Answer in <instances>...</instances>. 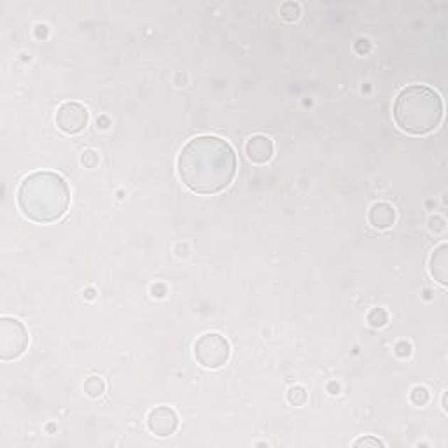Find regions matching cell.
<instances>
[{"label": "cell", "mask_w": 448, "mask_h": 448, "mask_svg": "<svg viewBox=\"0 0 448 448\" xmlns=\"http://www.w3.org/2000/svg\"><path fill=\"white\" fill-rule=\"evenodd\" d=\"M70 189L55 172H33L18 188V207L30 221L55 223L67 212Z\"/></svg>", "instance_id": "cell-2"}, {"label": "cell", "mask_w": 448, "mask_h": 448, "mask_svg": "<svg viewBox=\"0 0 448 448\" xmlns=\"http://www.w3.org/2000/svg\"><path fill=\"white\" fill-rule=\"evenodd\" d=\"M28 345V331L23 322L13 317H2L0 321V358L4 361L16 359Z\"/></svg>", "instance_id": "cell-5"}, {"label": "cell", "mask_w": 448, "mask_h": 448, "mask_svg": "<svg viewBox=\"0 0 448 448\" xmlns=\"http://www.w3.org/2000/svg\"><path fill=\"white\" fill-rule=\"evenodd\" d=\"M394 121L410 135H426L442 123L443 104L434 90L424 85H412L401 90L393 111Z\"/></svg>", "instance_id": "cell-3"}, {"label": "cell", "mask_w": 448, "mask_h": 448, "mask_svg": "<svg viewBox=\"0 0 448 448\" xmlns=\"http://www.w3.org/2000/svg\"><path fill=\"white\" fill-rule=\"evenodd\" d=\"M429 270H431V275L434 277V280H438L442 286H447L448 284V247L447 244H442L438 249L434 250V252H432Z\"/></svg>", "instance_id": "cell-10"}, {"label": "cell", "mask_w": 448, "mask_h": 448, "mask_svg": "<svg viewBox=\"0 0 448 448\" xmlns=\"http://www.w3.org/2000/svg\"><path fill=\"white\" fill-rule=\"evenodd\" d=\"M287 400H289V403L294 406L305 405L306 390L303 389V387H292L289 393H287Z\"/></svg>", "instance_id": "cell-12"}, {"label": "cell", "mask_w": 448, "mask_h": 448, "mask_svg": "<svg viewBox=\"0 0 448 448\" xmlns=\"http://www.w3.org/2000/svg\"><path fill=\"white\" fill-rule=\"evenodd\" d=\"M356 447H383V443L378 438H373V436H368V438H361L354 443Z\"/></svg>", "instance_id": "cell-16"}, {"label": "cell", "mask_w": 448, "mask_h": 448, "mask_svg": "<svg viewBox=\"0 0 448 448\" xmlns=\"http://www.w3.org/2000/svg\"><path fill=\"white\" fill-rule=\"evenodd\" d=\"M105 390V383L102 378L98 377H90L88 380L85 382V393L88 394L90 398H100Z\"/></svg>", "instance_id": "cell-11"}, {"label": "cell", "mask_w": 448, "mask_h": 448, "mask_svg": "<svg viewBox=\"0 0 448 448\" xmlns=\"http://www.w3.org/2000/svg\"><path fill=\"white\" fill-rule=\"evenodd\" d=\"M412 401L419 406L426 405L429 401L427 389H424V387H415V389H413V393H412Z\"/></svg>", "instance_id": "cell-14"}, {"label": "cell", "mask_w": 448, "mask_h": 448, "mask_svg": "<svg viewBox=\"0 0 448 448\" xmlns=\"http://www.w3.org/2000/svg\"><path fill=\"white\" fill-rule=\"evenodd\" d=\"M195 358L208 370H218L230 359V341L219 333H205L195 343Z\"/></svg>", "instance_id": "cell-4"}, {"label": "cell", "mask_w": 448, "mask_h": 448, "mask_svg": "<svg viewBox=\"0 0 448 448\" xmlns=\"http://www.w3.org/2000/svg\"><path fill=\"white\" fill-rule=\"evenodd\" d=\"M280 16H282L284 20H287V21L298 20L299 6H298V4H294V2L284 4V6L280 7Z\"/></svg>", "instance_id": "cell-13"}, {"label": "cell", "mask_w": 448, "mask_h": 448, "mask_svg": "<svg viewBox=\"0 0 448 448\" xmlns=\"http://www.w3.org/2000/svg\"><path fill=\"white\" fill-rule=\"evenodd\" d=\"M182 184L198 195H214L233 181L237 154L226 140L214 135H200L182 147L177 159Z\"/></svg>", "instance_id": "cell-1"}, {"label": "cell", "mask_w": 448, "mask_h": 448, "mask_svg": "<svg viewBox=\"0 0 448 448\" xmlns=\"http://www.w3.org/2000/svg\"><path fill=\"white\" fill-rule=\"evenodd\" d=\"M88 109L79 102H65L56 111V127L67 135L81 134L88 127Z\"/></svg>", "instance_id": "cell-6"}, {"label": "cell", "mask_w": 448, "mask_h": 448, "mask_svg": "<svg viewBox=\"0 0 448 448\" xmlns=\"http://www.w3.org/2000/svg\"><path fill=\"white\" fill-rule=\"evenodd\" d=\"M245 153L252 163L265 165L273 156V142L267 135H254L247 142Z\"/></svg>", "instance_id": "cell-8"}, {"label": "cell", "mask_w": 448, "mask_h": 448, "mask_svg": "<svg viewBox=\"0 0 448 448\" xmlns=\"http://www.w3.org/2000/svg\"><path fill=\"white\" fill-rule=\"evenodd\" d=\"M370 322H371V326H375V328H382V326L387 322V314L383 312L382 309L373 310V312L370 314Z\"/></svg>", "instance_id": "cell-15"}, {"label": "cell", "mask_w": 448, "mask_h": 448, "mask_svg": "<svg viewBox=\"0 0 448 448\" xmlns=\"http://www.w3.org/2000/svg\"><path fill=\"white\" fill-rule=\"evenodd\" d=\"M177 426H179L177 413L169 406H158V408L151 410L149 417H147V427L159 438L174 434Z\"/></svg>", "instance_id": "cell-7"}, {"label": "cell", "mask_w": 448, "mask_h": 448, "mask_svg": "<svg viewBox=\"0 0 448 448\" xmlns=\"http://www.w3.org/2000/svg\"><path fill=\"white\" fill-rule=\"evenodd\" d=\"M368 219H370L371 226L377 228V230H387V228L393 226L394 221H396V210H394V207L390 203H375L370 208Z\"/></svg>", "instance_id": "cell-9"}]
</instances>
